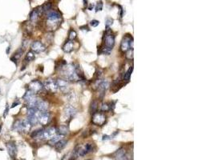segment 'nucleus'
<instances>
[{
    "label": "nucleus",
    "instance_id": "obj_28",
    "mask_svg": "<svg viewBox=\"0 0 214 160\" xmlns=\"http://www.w3.org/2000/svg\"><path fill=\"white\" fill-rule=\"evenodd\" d=\"M102 9H103V3H102V1H100V2L97 3L96 7V11L102 10Z\"/></svg>",
    "mask_w": 214,
    "mask_h": 160
},
{
    "label": "nucleus",
    "instance_id": "obj_2",
    "mask_svg": "<svg viewBox=\"0 0 214 160\" xmlns=\"http://www.w3.org/2000/svg\"><path fill=\"white\" fill-rule=\"evenodd\" d=\"M50 114L46 111H39L38 113V121L42 125H47L50 121Z\"/></svg>",
    "mask_w": 214,
    "mask_h": 160
},
{
    "label": "nucleus",
    "instance_id": "obj_34",
    "mask_svg": "<svg viewBox=\"0 0 214 160\" xmlns=\"http://www.w3.org/2000/svg\"><path fill=\"white\" fill-rule=\"evenodd\" d=\"M91 8H93V5H91L89 7V10H91Z\"/></svg>",
    "mask_w": 214,
    "mask_h": 160
},
{
    "label": "nucleus",
    "instance_id": "obj_23",
    "mask_svg": "<svg viewBox=\"0 0 214 160\" xmlns=\"http://www.w3.org/2000/svg\"><path fill=\"white\" fill-rule=\"evenodd\" d=\"M132 70H133V67H131L128 70H127V71L126 72V74H124V79L125 80H128L129 79H130V77H131V74H132Z\"/></svg>",
    "mask_w": 214,
    "mask_h": 160
},
{
    "label": "nucleus",
    "instance_id": "obj_24",
    "mask_svg": "<svg viewBox=\"0 0 214 160\" xmlns=\"http://www.w3.org/2000/svg\"><path fill=\"white\" fill-rule=\"evenodd\" d=\"M35 59V54L32 51H30V52H28L27 54L26 55V59H25L28 61V62H30V61H32V60Z\"/></svg>",
    "mask_w": 214,
    "mask_h": 160
},
{
    "label": "nucleus",
    "instance_id": "obj_32",
    "mask_svg": "<svg viewBox=\"0 0 214 160\" xmlns=\"http://www.w3.org/2000/svg\"><path fill=\"white\" fill-rule=\"evenodd\" d=\"M111 137L108 136V135H104L103 136V140H107V139H110Z\"/></svg>",
    "mask_w": 214,
    "mask_h": 160
},
{
    "label": "nucleus",
    "instance_id": "obj_30",
    "mask_svg": "<svg viewBox=\"0 0 214 160\" xmlns=\"http://www.w3.org/2000/svg\"><path fill=\"white\" fill-rule=\"evenodd\" d=\"M90 24L91 25V26H92V27H97L99 24H100V22H99L98 20H91V21Z\"/></svg>",
    "mask_w": 214,
    "mask_h": 160
},
{
    "label": "nucleus",
    "instance_id": "obj_21",
    "mask_svg": "<svg viewBox=\"0 0 214 160\" xmlns=\"http://www.w3.org/2000/svg\"><path fill=\"white\" fill-rule=\"evenodd\" d=\"M40 14L39 12V9L38 10V9H35V10H34L31 14H30V20L31 21H35V20L38 19V16H39V14Z\"/></svg>",
    "mask_w": 214,
    "mask_h": 160
},
{
    "label": "nucleus",
    "instance_id": "obj_17",
    "mask_svg": "<svg viewBox=\"0 0 214 160\" xmlns=\"http://www.w3.org/2000/svg\"><path fill=\"white\" fill-rule=\"evenodd\" d=\"M99 90L102 92V93H104L106 91V90L107 89V87H109V83L107 82V80H104V81H102L100 82V83L99 84Z\"/></svg>",
    "mask_w": 214,
    "mask_h": 160
},
{
    "label": "nucleus",
    "instance_id": "obj_10",
    "mask_svg": "<svg viewBox=\"0 0 214 160\" xmlns=\"http://www.w3.org/2000/svg\"><path fill=\"white\" fill-rule=\"evenodd\" d=\"M76 114V110L71 106H67L64 109V114L66 118H72Z\"/></svg>",
    "mask_w": 214,
    "mask_h": 160
},
{
    "label": "nucleus",
    "instance_id": "obj_4",
    "mask_svg": "<svg viewBox=\"0 0 214 160\" xmlns=\"http://www.w3.org/2000/svg\"><path fill=\"white\" fill-rule=\"evenodd\" d=\"M29 88H30V90H31L34 94L38 93L43 89V84L38 80H35L30 83L29 85Z\"/></svg>",
    "mask_w": 214,
    "mask_h": 160
},
{
    "label": "nucleus",
    "instance_id": "obj_14",
    "mask_svg": "<svg viewBox=\"0 0 214 160\" xmlns=\"http://www.w3.org/2000/svg\"><path fill=\"white\" fill-rule=\"evenodd\" d=\"M55 82H56L58 88H60V90H67V87H68V83H67V82L66 81V80L61 79H58Z\"/></svg>",
    "mask_w": 214,
    "mask_h": 160
},
{
    "label": "nucleus",
    "instance_id": "obj_33",
    "mask_svg": "<svg viewBox=\"0 0 214 160\" xmlns=\"http://www.w3.org/2000/svg\"><path fill=\"white\" fill-rule=\"evenodd\" d=\"M19 103H14L13 104H12V107H16V105L17 104H19Z\"/></svg>",
    "mask_w": 214,
    "mask_h": 160
},
{
    "label": "nucleus",
    "instance_id": "obj_7",
    "mask_svg": "<svg viewBox=\"0 0 214 160\" xmlns=\"http://www.w3.org/2000/svg\"><path fill=\"white\" fill-rule=\"evenodd\" d=\"M31 50H33L35 53H41L45 50V47L44 44L42 43L39 41H35L33 43L31 44Z\"/></svg>",
    "mask_w": 214,
    "mask_h": 160
},
{
    "label": "nucleus",
    "instance_id": "obj_15",
    "mask_svg": "<svg viewBox=\"0 0 214 160\" xmlns=\"http://www.w3.org/2000/svg\"><path fill=\"white\" fill-rule=\"evenodd\" d=\"M38 113H39V111H38ZM38 113L35 114H30V115H28L27 120H28V122L30 123L31 126L36 125L39 123V121H38Z\"/></svg>",
    "mask_w": 214,
    "mask_h": 160
},
{
    "label": "nucleus",
    "instance_id": "obj_29",
    "mask_svg": "<svg viewBox=\"0 0 214 160\" xmlns=\"http://www.w3.org/2000/svg\"><path fill=\"white\" fill-rule=\"evenodd\" d=\"M76 35H77V34L75 30H71L70 34H69V39H70L71 40L75 39L76 38Z\"/></svg>",
    "mask_w": 214,
    "mask_h": 160
},
{
    "label": "nucleus",
    "instance_id": "obj_26",
    "mask_svg": "<svg viewBox=\"0 0 214 160\" xmlns=\"http://www.w3.org/2000/svg\"><path fill=\"white\" fill-rule=\"evenodd\" d=\"M91 149H92V147H91V146L90 144H86V145L84 146V148H83V150H84L85 154L88 153V152L91 151Z\"/></svg>",
    "mask_w": 214,
    "mask_h": 160
},
{
    "label": "nucleus",
    "instance_id": "obj_9",
    "mask_svg": "<svg viewBox=\"0 0 214 160\" xmlns=\"http://www.w3.org/2000/svg\"><path fill=\"white\" fill-rule=\"evenodd\" d=\"M60 19V14L57 11H55V10H52V11H50L49 13L47 14V20L49 22H56L58 20Z\"/></svg>",
    "mask_w": 214,
    "mask_h": 160
},
{
    "label": "nucleus",
    "instance_id": "obj_3",
    "mask_svg": "<svg viewBox=\"0 0 214 160\" xmlns=\"http://www.w3.org/2000/svg\"><path fill=\"white\" fill-rule=\"evenodd\" d=\"M56 132V129L55 127H49V128H47L46 130H43L41 139H51V138H52V137L55 135Z\"/></svg>",
    "mask_w": 214,
    "mask_h": 160
},
{
    "label": "nucleus",
    "instance_id": "obj_1",
    "mask_svg": "<svg viewBox=\"0 0 214 160\" xmlns=\"http://www.w3.org/2000/svg\"><path fill=\"white\" fill-rule=\"evenodd\" d=\"M31 125L27 119L18 120L14 123L13 129L19 132H27L30 129Z\"/></svg>",
    "mask_w": 214,
    "mask_h": 160
},
{
    "label": "nucleus",
    "instance_id": "obj_35",
    "mask_svg": "<svg viewBox=\"0 0 214 160\" xmlns=\"http://www.w3.org/2000/svg\"><path fill=\"white\" fill-rule=\"evenodd\" d=\"M84 5L87 3V0H84Z\"/></svg>",
    "mask_w": 214,
    "mask_h": 160
},
{
    "label": "nucleus",
    "instance_id": "obj_22",
    "mask_svg": "<svg viewBox=\"0 0 214 160\" xmlns=\"http://www.w3.org/2000/svg\"><path fill=\"white\" fill-rule=\"evenodd\" d=\"M58 132L61 135H65L68 133V128L66 126H60L58 128Z\"/></svg>",
    "mask_w": 214,
    "mask_h": 160
},
{
    "label": "nucleus",
    "instance_id": "obj_8",
    "mask_svg": "<svg viewBox=\"0 0 214 160\" xmlns=\"http://www.w3.org/2000/svg\"><path fill=\"white\" fill-rule=\"evenodd\" d=\"M114 157H115L116 159L117 160H128L127 159V156L126 155V151L123 148L116 150V153L114 154Z\"/></svg>",
    "mask_w": 214,
    "mask_h": 160
},
{
    "label": "nucleus",
    "instance_id": "obj_25",
    "mask_svg": "<svg viewBox=\"0 0 214 160\" xmlns=\"http://www.w3.org/2000/svg\"><path fill=\"white\" fill-rule=\"evenodd\" d=\"M96 109H97V102L96 101H94V102L91 103V113L95 114Z\"/></svg>",
    "mask_w": 214,
    "mask_h": 160
},
{
    "label": "nucleus",
    "instance_id": "obj_5",
    "mask_svg": "<svg viewBox=\"0 0 214 160\" xmlns=\"http://www.w3.org/2000/svg\"><path fill=\"white\" fill-rule=\"evenodd\" d=\"M44 87H46V89L50 90L51 92H56L58 90V86H57L56 82L54 81L53 79H47L46 80L45 83H44Z\"/></svg>",
    "mask_w": 214,
    "mask_h": 160
},
{
    "label": "nucleus",
    "instance_id": "obj_18",
    "mask_svg": "<svg viewBox=\"0 0 214 160\" xmlns=\"http://www.w3.org/2000/svg\"><path fill=\"white\" fill-rule=\"evenodd\" d=\"M121 50H122V51H124V52L127 51L128 49L130 48V47H129V39H124L122 41V43H121Z\"/></svg>",
    "mask_w": 214,
    "mask_h": 160
},
{
    "label": "nucleus",
    "instance_id": "obj_20",
    "mask_svg": "<svg viewBox=\"0 0 214 160\" xmlns=\"http://www.w3.org/2000/svg\"><path fill=\"white\" fill-rule=\"evenodd\" d=\"M62 136H63V135H61V134H59V135H55V136H53L52 138H51L50 141H49V143L51 144V145L55 144L56 143H58L60 140L62 139Z\"/></svg>",
    "mask_w": 214,
    "mask_h": 160
},
{
    "label": "nucleus",
    "instance_id": "obj_11",
    "mask_svg": "<svg viewBox=\"0 0 214 160\" xmlns=\"http://www.w3.org/2000/svg\"><path fill=\"white\" fill-rule=\"evenodd\" d=\"M115 44V39H114L113 35L112 34H108L105 37V45L107 48L109 49H112V47Z\"/></svg>",
    "mask_w": 214,
    "mask_h": 160
},
{
    "label": "nucleus",
    "instance_id": "obj_13",
    "mask_svg": "<svg viewBox=\"0 0 214 160\" xmlns=\"http://www.w3.org/2000/svg\"><path fill=\"white\" fill-rule=\"evenodd\" d=\"M7 152L11 157H14L16 154V147L13 143H7Z\"/></svg>",
    "mask_w": 214,
    "mask_h": 160
},
{
    "label": "nucleus",
    "instance_id": "obj_19",
    "mask_svg": "<svg viewBox=\"0 0 214 160\" xmlns=\"http://www.w3.org/2000/svg\"><path fill=\"white\" fill-rule=\"evenodd\" d=\"M67 142L66 140H64V139H61L60 140L58 143L55 144V148H56V150H60L62 149H64V147H66V145H67Z\"/></svg>",
    "mask_w": 214,
    "mask_h": 160
},
{
    "label": "nucleus",
    "instance_id": "obj_16",
    "mask_svg": "<svg viewBox=\"0 0 214 160\" xmlns=\"http://www.w3.org/2000/svg\"><path fill=\"white\" fill-rule=\"evenodd\" d=\"M73 47H74V44H73V42H71V41H68L67 42L65 45H64V47H63V50H64V52H66V53H70L73 50Z\"/></svg>",
    "mask_w": 214,
    "mask_h": 160
},
{
    "label": "nucleus",
    "instance_id": "obj_27",
    "mask_svg": "<svg viewBox=\"0 0 214 160\" xmlns=\"http://www.w3.org/2000/svg\"><path fill=\"white\" fill-rule=\"evenodd\" d=\"M112 23H113V20L112 19H110V18H107V19H106V21H105V26H106V28L108 29V28L112 25Z\"/></svg>",
    "mask_w": 214,
    "mask_h": 160
},
{
    "label": "nucleus",
    "instance_id": "obj_31",
    "mask_svg": "<svg viewBox=\"0 0 214 160\" xmlns=\"http://www.w3.org/2000/svg\"><path fill=\"white\" fill-rule=\"evenodd\" d=\"M101 110L103 111H107L109 110V106L107 104H103L102 105V107H101Z\"/></svg>",
    "mask_w": 214,
    "mask_h": 160
},
{
    "label": "nucleus",
    "instance_id": "obj_6",
    "mask_svg": "<svg viewBox=\"0 0 214 160\" xmlns=\"http://www.w3.org/2000/svg\"><path fill=\"white\" fill-rule=\"evenodd\" d=\"M105 116L100 113H95L92 118V123L99 126H101L105 123Z\"/></svg>",
    "mask_w": 214,
    "mask_h": 160
},
{
    "label": "nucleus",
    "instance_id": "obj_12",
    "mask_svg": "<svg viewBox=\"0 0 214 160\" xmlns=\"http://www.w3.org/2000/svg\"><path fill=\"white\" fill-rule=\"evenodd\" d=\"M37 110L39 111H46L48 108V104L44 102V101H42V100H39L38 103L36 104V107H35Z\"/></svg>",
    "mask_w": 214,
    "mask_h": 160
},
{
    "label": "nucleus",
    "instance_id": "obj_36",
    "mask_svg": "<svg viewBox=\"0 0 214 160\" xmlns=\"http://www.w3.org/2000/svg\"><path fill=\"white\" fill-rule=\"evenodd\" d=\"M1 129H2V125H0V131H1Z\"/></svg>",
    "mask_w": 214,
    "mask_h": 160
}]
</instances>
